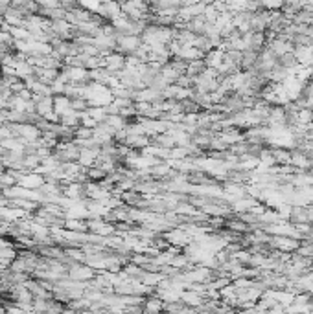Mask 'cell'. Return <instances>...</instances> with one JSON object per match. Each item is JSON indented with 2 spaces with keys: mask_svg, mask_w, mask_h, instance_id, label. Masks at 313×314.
Here are the masks:
<instances>
[{
  "mask_svg": "<svg viewBox=\"0 0 313 314\" xmlns=\"http://www.w3.org/2000/svg\"><path fill=\"white\" fill-rule=\"evenodd\" d=\"M306 35H308V37H310V41L313 42V24H310V26L306 28Z\"/></svg>",
  "mask_w": 313,
  "mask_h": 314,
  "instance_id": "30bf717a",
  "label": "cell"
},
{
  "mask_svg": "<svg viewBox=\"0 0 313 314\" xmlns=\"http://www.w3.org/2000/svg\"><path fill=\"white\" fill-rule=\"evenodd\" d=\"M271 153H273L275 164H278V166H286V164H291V153H289V151L275 147V149H271Z\"/></svg>",
  "mask_w": 313,
  "mask_h": 314,
  "instance_id": "5b68a950",
  "label": "cell"
},
{
  "mask_svg": "<svg viewBox=\"0 0 313 314\" xmlns=\"http://www.w3.org/2000/svg\"><path fill=\"white\" fill-rule=\"evenodd\" d=\"M310 81H313V72H312V76H310Z\"/></svg>",
  "mask_w": 313,
  "mask_h": 314,
  "instance_id": "5bb4252c",
  "label": "cell"
},
{
  "mask_svg": "<svg viewBox=\"0 0 313 314\" xmlns=\"http://www.w3.org/2000/svg\"><path fill=\"white\" fill-rule=\"evenodd\" d=\"M70 110V98L65 94H54V112L57 116H63Z\"/></svg>",
  "mask_w": 313,
  "mask_h": 314,
  "instance_id": "7a4b0ae2",
  "label": "cell"
},
{
  "mask_svg": "<svg viewBox=\"0 0 313 314\" xmlns=\"http://www.w3.org/2000/svg\"><path fill=\"white\" fill-rule=\"evenodd\" d=\"M8 31L15 41H30L31 39L30 30L24 28V26H8Z\"/></svg>",
  "mask_w": 313,
  "mask_h": 314,
  "instance_id": "277c9868",
  "label": "cell"
},
{
  "mask_svg": "<svg viewBox=\"0 0 313 314\" xmlns=\"http://www.w3.org/2000/svg\"><path fill=\"white\" fill-rule=\"evenodd\" d=\"M89 107H91V103H89L87 98H81V96H79V98H72V100H70V108H72V110L85 112Z\"/></svg>",
  "mask_w": 313,
  "mask_h": 314,
  "instance_id": "8992f818",
  "label": "cell"
},
{
  "mask_svg": "<svg viewBox=\"0 0 313 314\" xmlns=\"http://www.w3.org/2000/svg\"><path fill=\"white\" fill-rule=\"evenodd\" d=\"M260 2H262V8L269 9V11L280 9L284 6V0H260Z\"/></svg>",
  "mask_w": 313,
  "mask_h": 314,
  "instance_id": "52a82bcc",
  "label": "cell"
},
{
  "mask_svg": "<svg viewBox=\"0 0 313 314\" xmlns=\"http://www.w3.org/2000/svg\"><path fill=\"white\" fill-rule=\"evenodd\" d=\"M2 76H4V74H2V66H0V81H2Z\"/></svg>",
  "mask_w": 313,
  "mask_h": 314,
  "instance_id": "4fadbf2b",
  "label": "cell"
},
{
  "mask_svg": "<svg viewBox=\"0 0 313 314\" xmlns=\"http://www.w3.org/2000/svg\"><path fill=\"white\" fill-rule=\"evenodd\" d=\"M206 70V63L205 59H193V61H188V68H186V74L192 77H197L199 74H203Z\"/></svg>",
  "mask_w": 313,
  "mask_h": 314,
  "instance_id": "3957f363",
  "label": "cell"
},
{
  "mask_svg": "<svg viewBox=\"0 0 313 314\" xmlns=\"http://www.w3.org/2000/svg\"><path fill=\"white\" fill-rule=\"evenodd\" d=\"M304 4H313V0H302V6H304Z\"/></svg>",
  "mask_w": 313,
  "mask_h": 314,
  "instance_id": "7c38bea8",
  "label": "cell"
},
{
  "mask_svg": "<svg viewBox=\"0 0 313 314\" xmlns=\"http://www.w3.org/2000/svg\"><path fill=\"white\" fill-rule=\"evenodd\" d=\"M4 153H6V149L0 146V158H2V154H4Z\"/></svg>",
  "mask_w": 313,
  "mask_h": 314,
  "instance_id": "8fae6325",
  "label": "cell"
},
{
  "mask_svg": "<svg viewBox=\"0 0 313 314\" xmlns=\"http://www.w3.org/2000/svg\"><path fill=\"white\" fill-rule=\"evenodd\" d=\"M39 8H46V9H54L61 6V0H35Z\"/></svg>",
  "mask_w": 313,
  "mask_h": 314,
  "instance_id": "ba28073f",
  "label": "cell"
},
{
  "mask_svg": "<svg viewBox=\"0 0 313 314\" xmlns=\"http://www.w3.org/2000/svg\"><path fill=\"white\" fill-rule=\"evenodd\" d=\"M142 44L144 42H142L140 35H133V33H120V35H116V52H122L123 55L133 54Z\"/></svg>",
  "mask_w": 313,
  "mask_h": 314,
  "instance_id": "6da1fadb",
  "label": "cell"
},
{
  "mask_svg": "<svg viewBox=\"0 0 313 314\" xmlns=\"http://www.w3.org/2000/svg\"><path fill=\"white\" fill-rule=\"evenodd\" d=\"M28 2H31V0H11L13 6H26Z\"/></svg>",
  "mask_w": 313,
  "mask_h": 314,
  "instance_id": "9c48e42d",
  "label": "cell"
}]
</instances>
